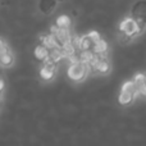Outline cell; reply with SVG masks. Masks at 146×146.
Listing matches in <instances>:
<instances>
[{"label": "cell", "mask_w": 146, "mask_h": 146, "mask_svg": "<svg viewBox=\"0 0 146 146\" xmlns=\"http://www.w3.org/2000/svg\"><path fill=\"white\" fill-rule=\"evenodd\" d=\"M85 74V66L83 64H73L71 67V69H69V76H71L72 78H81L82 76Z\"/></svg>", "instance_id": "1"}, {"label": "cell", "mask_w": 146, "mask_h": 146, "mask_svg": "<svg viewBox=\"0 0 146 146\" xmlns=\"http://www.w3.org/2000/svg\"><path fill=\"white\" fill-rule=\"evenodd\" d=\"M12 60H13L12 54H10L8 50L5 51L4 54H1V55H0V63H1L3 66H10Z\"/></svg>", "instance_id": "2"}, {"label": "cell", "mask_w": 146, "mask_h": 146, "mask_svg": "<svg viewBox=\"0 0 146 146\" xmlns=\"http://www.w3.org/2000/svg\"><path fill=\"white\" fill-rule=\"evenodd\" d=\"M46 55H48V50H46V48H44V46H38V48L36 49V56H37L38 59L46 58Z\"/></svg>", "instance_id": "3"}, {"label": "cell", "mask_w": 146, "mask_h": 146, "mask_svg": "<svg viewBox=\"0 0 146 146\" xmlns=\"http://www.w3.org/2000/svg\"><path fill=\"white\" fill-rule=\"evenodd\" d=\"M131 96H132L131 92H128V91H123V92H122V96H121V101L123 104L128 103V101L131 100Z\"/></svg>", "instance_id": "4"}, {"label": "cell", "mask_w": 146, "mask_h": 146, "mask_svg": "<svg viewBox=\"0 0 146 146\" xmlns=\"http://www.w3.org/2000/svg\"><path fill=\"white\" fill-rule=\"evenodd\" d=\"M68 22H69V19L67 17H60L58 19L59 26H62V27H67V26H68Z\"/></svg>", "instance_id": "5"}]
</instances>
